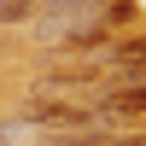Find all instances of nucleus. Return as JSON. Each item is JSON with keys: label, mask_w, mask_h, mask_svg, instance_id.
Listing matches in <instances>:
<instances>
[{"label": "nucleus", "mask_w": 146, "mask_h": 146, "mask_svg": "<svg viewBox=\"0 0 146 146\" xmlns=\"http://www.w3.org/2000/svg\"><path fill=\"white\" fill-rule=\"evenodd\" d=\"M94 117L146 123V82H123V88H111V94H94Z\"/></svg>", "instance_id": "1"}, {"label": "nucleus", "mask_w": 146, "mask_h": 146, "mask_svg": "<svg viewBox=\"0 0 146 146\" xmlns=\"http://www.w3.org/2000/svg\"><path fill=\"white\" fill-rule=\"evenodd\" d=\"M105 76L146 82V35H135V41H117L111 53H105Z\"/></svg>", "instance_id": "2"}, {"label": "nucleus", "mask_w": 146, "mask_h": 146, "mask_svg": "<svg viewBox=\"0 0 146 146\" xmlns=\"http://www.w3.org/2000/svg\"><path fill=\"white\" fill-rule=\"evenodd\" d=\"M41 0H0V23H35Z\"/></svg>", "instance_id": "3"}]
</instances>
